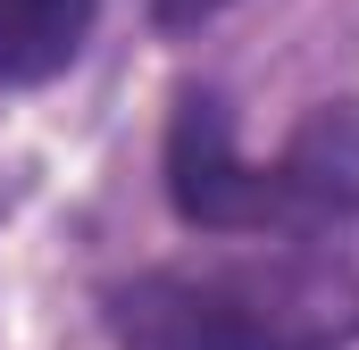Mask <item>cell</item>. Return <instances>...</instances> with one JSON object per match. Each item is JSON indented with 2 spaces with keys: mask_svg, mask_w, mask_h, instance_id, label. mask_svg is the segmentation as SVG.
I'll list each match as a JSON object with an SVG mask.
<instances>
[{
  "mask_svg": "<svg viewBox=\"0 0 359 350\" xmlns=\"http://www.w3.org/2000/svg\"><path fill=\"white\" fill-rule=\"evenodd\" d=\"M226 0H151V17L159 25H201V17H217Z\"/></svg>",
  "mask_w": 359,
  "mask_h": 350,
  "instance_id": "obj_4",
  "label": "cell"
},
{
  "mask_svg": "<svg viewBox=\"0 0 359 350\" xmlns=\"http://www.w3.org/2000/svg\"><path fill=\"white\" fill-rule=\"evenodd\" d=\"M168 200L201 234H318L359 209V125H309L284 167H251L234 150L226 100L184 92L168 125Z\"/></svg>",
  "mask_w": 359,
  "mask_h": 350,
  "instance_id": "obj_2",
  "label": "cell"
},
{
  "mask_svg": "<svg viewBox=\"0 0 359 350\" xmlns=\"http://www.w3.org/2000/svg\"><path fill=\"white\" fill-rule=\"evenodd\" d=\"M117 350H343L359 334V275L318 251L226 267H151L100 300Z\"/></svg>",
  "mask_w": 359,
  "mask_h": 350,
  "instance_id": "obj_1",
  "label": "cell"
},
{
  "mask_svg": "<svg viewBox=\"0 0 359 350\" xmlns=\"http://www.w3.org/2000/svg\"><path fill=\"white\" fill-rule=\"evenodd\" d=\"M100 0H0V84H50L92 42Z\"/></svg>",
  "mask_w": 359,
  "mask_h": 350,
  "instance_id": "obj_3",
  "label": "cell"
}]
</instances>
